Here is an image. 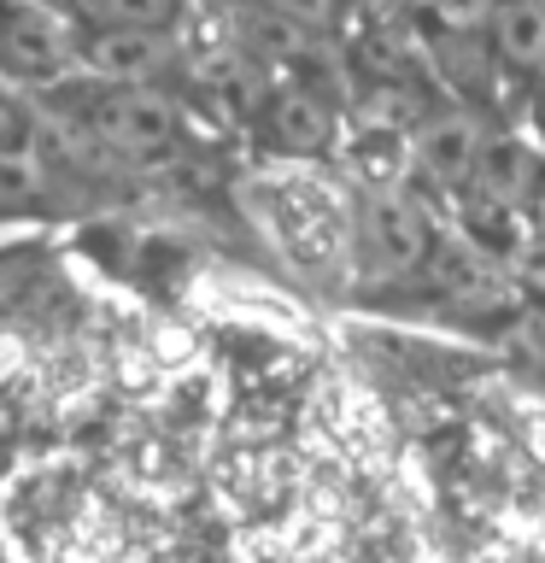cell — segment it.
Segmentation results:
<instances>
[{
    "label": "cell",
    "mask_w": 545,
    "mask_h": 563,
    "mask_svg": "<svg viewBox=\"0 0 545 563\" xmlns=\"http://www.w3.org/2000/svg\"><path fill=\"white\" fill-rule=\"evenodd\" d=\"M88 130L105 153L130 165H158L182 141V106L158 82H105V95L88 106Z\"/></svg>",
    "instance_id": "cell-1"
},
{
    "label": "cell",
    "mask_w": 545,
    "mask_h": 563,
    "mask_svg": "<svg viewBox=\"0 0 545 563\" xmlns=\"http://www.w3.org/2000/svg\"><path fill=\"white\" fill-rule=\"evenodd\" d=\"M176 30H135V24H94L77 47V65L94 82H158L176 65Z\"/></svg>",
    "instance_id": "cell-2"
},
{
    "label": "cell",
    "mask_w": 545,
    "mask_h": 563,
    "mask_svg": "<svg viewBox=\"0 0 545 563\" xmlns=\"http://www.w3.org/2000/svg\"><path fill=\"white\" fill-rule=\"evenodd\" d=\"M358 235L376 253L381 271H416L429 258V211H422L404 188H376L358 206Z\"/></svg>",
    "instance_id": "cell-3"
},
{
    "label": "cell",
    "mask_w": 545,
    "mask_h": 563,
    "mask_svg": "<svg viewBox=\"0 0 545 563\" xmlns=\"http://www.w3.org/2000/svg\"><path fill=\"white\" fill-rule=\"evenodd\" d=\"M0 59L12 70H24V77L47 82L59 77V70L77 65V42L65 35V24L42 7H7L0 12Z\"/></svg>",
    "instance_id": "cell-4"
},
{
    "label": "cell",
    "mask_w": 545,
    "mask_h": 563,
    "mask_svg": "<svg viewBox=\"0 0 545 563\" xmlns=\"http://www.w3.org/2000/svg\"><path fill=\"white\" fill-rule=\"evenodd\" d=\"M411 147H416V165L434 176V183H469L475 170H481L487 158V141H481V123H475L469 112H434L422 118L411 130Z\"/></svg>",
    "instance_id": "cell-5"
},
{
    "label": "cell",
    "mask_w": 545,
    "mask_h": 563,
    "mask_svg": "<svg viewBox=\"0 0 545 563\" xmlns=\"http://www.w3.org/2000/svg\"><path fill=\"white\" fill-rule=\"evenodd\" d=\"M264 130L281 153H329L334 147V106L323 100V88H305V82H281L270 106H264Z\"/></svg>",
    "instance_id": "cell-6"
},
{
    "label": "cell",
    "mask_w": 545,
    "mask_h": 563,
    "mask_svg": "<svg viewBox=\"0 0 545 563\" xmlns=\"http://www.w3.org/2000/svg\"><path fill=\"white\" fill-rule=\"evenodd\" d=\"M492 53L516 70L545 65V0H499L492 12Z\"/></svg>",
    "instance_id": "cell-7"
},
{
    "label": "cell",
    "mask_w": 545,
    "mask_h": 563,
    "mask_svg": "<svg viewBox=\"0 0 545 563\" xmlns=\"http://www.w3.org/2000/svg\"><path fill=\"white\" fill-rule=\"evenodd\" d=\"M311 35L305 24H293V18H281L270 7H258V0H246V12H241V42L258 53V59H299V53L311 47Z\"/></svg>",
    "instance_id": "cell-8"
},
{
    "label": "cell",
    "mask_w": 545,
    "mask_h": 563,
    "mask_svg": "<svg viewBox=\"0 0 545 563\" xmlns=\"http://www.w3.org/2000/svg\"><path fill=\"white\" fill-rule=\"evenodd\" d=\"M352 118H358V130H369V135H411L422 123V106H416L411 88L387 82V88H369V95L352 106Z\"/></svg>",
    "instance_id": "cell-9"
},
{
    "label": "cell",
    "mask_w": 545,
    "mask_h": 563,
    "mask_svg": "<svg viewBox=\"0 0 545 563\" xmlns=\"http://www.w3.org/2000/svg\"><path fill=\"white\" fill-rule=\"evenodd\" d=\"M94 24H135V30H176L182 0H82Z\"/></svg>",
    "instance_id": "cell-10"
},
{
    "label": "cell",
    "mask_w": 545,
    "mask_h": 563,
    "mask_svg": "<svg viewBox=\"0 0 545 563\" xmlns=\"http://www.w3.org/2000/svg\"><path fill=\"white\" fill-rule=\"evenodd\" d=\"M42 188H47V176H42V165H35V153L0 147V206H24Z\"/></svg>",
    "instance_id": "cell-11"
},
{
    "label": "cell",
    "mask_w": 545,
    "mask_h": 563,
    "mask_svg": "<svg viewBox=\"0 0 545 563\" xmlns=\"http://www.w3.org/2000/svg\"><path fill=\"white\" fill-rule=\"evenodd\" d=\"M434 24L452 30V35H469V30H487L492 12H499V0H429Z\"/></svg>",
    "instance_id": "cell-12"
},
{
    "label": "cell",
    "mask_w": 545,
    "mask_h": 563,
    "mask_svg": "<svg viewBox=\"0 0 545 563\" xmlns=\"http://www.w3.org/2000/svg\"><path fill=\"white\" fill-rule=\"evenodd\" d=\"M258 7H270V12H281V18H293V24L323 35L334 24V12H341V0H258Z\"/></svg>",
    "instance_id": "cell-13"
},
{
    "label": "cell",
    "mask_w": 545,
    "mask_h": 563,
    "mask_svg": "<svg viewBox=\"0 0 545 563\" xmlns=\"http://www.w3.org/2000/svg\"><path fill=\"white\" fill-rule=\"evenodd\" d=\"M527 346H534L540 358H545V317H534V323H527Z\"/></svg>",
    "instance_id": "cell-14"
}]
</instances>
